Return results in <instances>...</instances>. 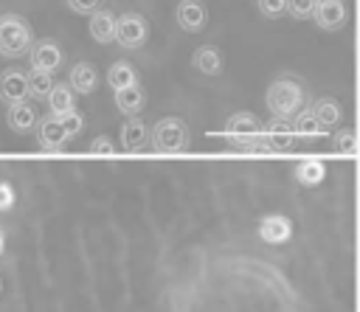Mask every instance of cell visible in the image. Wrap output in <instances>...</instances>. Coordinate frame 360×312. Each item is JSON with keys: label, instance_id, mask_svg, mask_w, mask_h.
<instances>
[{"label": "cell", "instance_id": "obj_9", "mask_svg": "<svg viewBox=\"0 0 360 312\" xmlns=\"http://www.w3.org/2000/svg\"><path fill=\"white\" fill-rule=\"evenodd\" d=\"M177 22L183 31L188 34H200L205 25H208V11L200 0H183L177 6Z\"/></svg>", "mask_w": 360, "mask_h": 312}, {"label": "cell", "instance_id": "obj_22", "mask_svg": "<svg viewBox=\"0 0 360 312\" xmlns=\"http://www.w3.org/2000/svg\"><path fill=\"white\" fill-rule=\"evenodd\" d=\"M326 177V166L321 160H301L295 166V180L301 186H318Z\"/></svg>", "mask_w": 360, "mask_h": 312}, {"label": "cell", "instance_id": "obj_17", "mask_svg": "<svg viewBox=\"0 0 360 312\" xmlns=\"http://www.w3.org/2000/svg\"><path fill=\"white\" fill-rule=\"evenodd\" d=\"M143 104H146V93L141 90V84H129V87H124V90H115V107H118L121 112L135 115V112L143 110Z\"/></svg>", "mask_w": 360, "mask_h": 312}, {"label": "cell", "instance_id": "obj_25", "mask_svg": "<svg viewBox=\"0 0 360 312\" xmlns=\"http://www.w3.org/2000/svg\"><path fill=\"white\" fill-rule=\"evenodd\" d=\"M59 121H62V126H65L68 138H76V135L82 132V126H84V118H82V112H79V110H70V112L59 115Z\"/></svg>", "mask_w": 360, "mask_h": 312}, {"label": "cell", "instance_id": "obj_8", "mask_svg": "<svg viewBox=\"0 0 360 312\" xmlns=\"http://www.w3.org/2000/svg\"><path fill=\"white\" fill-rule=\"evenodd\" d=\"M31 67L34 70H45V73H53L62 67V48L56 45V39H37L31 53Z\"/></svg>", "mask_w": 360, "mask_h": 312}, {"label": "cell", "instance_id": "obj_10", "mask_svg": "<svg viewBox=\"0 0 360 312\" xmlns=\"http://www.w3.org/2000/svg\"><path fill=\"white\" fill-rule=\"evenodd\" d=\"M259 236H262V242L284 245L292 236V222L284 214H270V216H264L259 222Z\"/></svg>", "mask_w": 360, "mask_h": 312}, {"label": "cell", "instance_id": "obj_11", "mask_svg": "<svg viewBox=\"0 0 360 312\" xmlns=\"http://www.w3.org/2000/svg\"><path fill=\"white\" fill-rule=\"evenodd\" d=\"M315 22L323 31H338L346 22V6L343 0H318L315 3Z\"/></svg>", "mask_w": 360, "mask_h": 312}, {"label": "cell", "instance_id": "obj_32", "mask_svg": "<svg viewBox=\"0 0 360 312\" xmlns=\"http://www.w3.org/2000/svg\"><path fill=\"white\" fill-rule=\"evenodd\" d=\"M3 250H6V233H3V228H0V256H3Z\"/></svg>", "mask_w": 360, "mask_h": 312}, {"label": "cell", "instance_id": "obj_13", "mask_svg": "<svg viewBox=\"0 0 360 312\" xmlns=\"http://www.w3.org/2000/svg\"><path fill=\"white\" fill-rule=\"evenodd\" d=\"M115 22H118V17L110 11V8H98V11H93L90 14V37L96 39V42H112L115 39Z\"/></svg>", "mask_w": 360, "mask_h": 312}, {"label": "cell", "instance_id": "obj_2", "mask_svg": "<svg viewBox=\"0 0 360 312\" xmlns=\"http://www.w3.org/2000/svg\"><path fill=\"white\" fill-rule=\"evenodd\" d=\"M267 107L270 112H276V118H290L292 112H301L304 87L295 79H276L267 87Z\"/></svg>", "mask_w": 360, "mask_h": 312}, {"label": "cell", "instance_id": "obj_12", "mask_svg": "<svg viewBox=\"0 0 360 312\" xmlns=\"http://www.w3.org/2000/svg\"><path fill=\"white\" fill-rule=\"evenodd\" d=\"M8 126L14 132H31L37 124H39V112L31 101H20V104H11L8 107V115H6Z\"/></svg>", "mask_w": 360, "mask_h": 312}, {"label": "cell", "instance_id": "obj_19", "mask_svg": "<svg viewBox=\"0 0 360 312\" xmlns=\"http://www.w3.org/2000/svg\"><path fill=\"white\" fill-rule=\"evenodd\" d=\"M312 112H315V118L321 121L323 129L338 126L340 118H343V110H340V104H338L335 98H318V101L312 104Z\"/></svg>", "mask_w": 360, "mask_h": 312}, {"label": "cell", "instance_id": "obj_14", "mask_svg": "<svg viewBox=\"0 0 360 312\" xmlns=\"http://www.w3.org/2000/svg\"><path fill=\"white\" fill-rule=\"evenodd\" d=\"M143 146H146V124L132 115L121 124V149L124 152H138Z\"/></svg>", "mask_w": 360, "mask_h": 312}, {"label": "cell", "instance_id": "obj_18", "mask_svg": "<svg viewBox=\"0 0 360 312\" xmlns=\"http://www.w3.org/2000/svg\"><path fill=\"white\" fill-rule=\"evenodd\" d=\"M107 84H110L112 90H124V87H129V84H138V73H135V67H132L127 59H118V62H112L110 70H107Z\"/></svg>", "mask_w": 360, "mask_h": 312}, {"label": "cell", "instance_id": "obj_27", "mask_svg": "<svg viewBox=\"0 0 360 312\" xmlns=\"http://www.w3.org/2000/svg\"><path fill=\"white\" fill-rule=\"evenodd\" d=\"M256 3L264 17H281L287 11V0H256Z\"/></svg>", "mask_w": 360, "mask_h": 312}, {"label": "cell", "instance_id": "obj_29", "mask_svg": "<svg viewBox=\"0 0 360 312\" xmlns=\"http://www.w3.org/2000/svg\"><path fill=\"white\" fill-rule=\"evenodd\" d=\"M14 202H17V194H14V188H11L8 183H3V180H0V214L11 211V208H14Z\"/></svg>", "mask_w": 360, "mask_h": 312}, {"label": "cell", "instance_id": "obj_16", "mask_svg": "<svg viewBox=\"0 0 360 312\" xmlns=\"http://www.w3.org/2000/svg\"><path fill=\"white\" fill-rule=\"evenodd\" d=\"M76 93H93L96 84H98V73L90 62H76L73 70H70V82H68Z\"/></svg>", "mask_w": 360, "mask_h": 312}, {"label": "cell", "instance_id": "obj_33", "mask_svg": "<svg viewBox=\"0 0 360 312\" xmlns=\"http://www.w3.org/2000/svg\"><path fill=\"white\" fill-rule=\"evenodd\" d=\"M0 290H3V284H0Z\"/></svg>", "mask_w": 360, "mask_h": 312}, {"label": "cell", "instance_id": "obj_15", "mask_svg": "<svg viewBox=\"0 0 360 312\" xmlns=\"http://www.w3.org/2000/svg\"><path fill=\"white\" fill-rule=\"evenodd\" d=\"M48 107H51V115H65L76 110V90L68 82H56L48 96Z\"/></svg>", "mask_w": 360, "mask_h": 312}, {"label": "cell", "instance_id": "obj_31", "mask_svg": "<svg viewBox=\"0 0 360 312\" xmlns=\"http://www.w3.org/2000/svg\"><path fill=\"white\" fill-rule=\"evenodd\" d=\"M90 152H93V155H112V152H115V146H112V141H110V138L98 135V138L90 143Z\"/></svg>", "mask_w": 360, "mask_h": 312}, {"label": "cell", "instance_id": "obj_1", "mask_svg": "<svg viewBox=\"0 0 360 312\" xmlns=\"http://www.w3.org/2000/svg\"><path fill=\"white\" fill-rule=\"evenodd\" d=\"M34 48V34L25 17L20 14H0V56L20 59L31 53Z\"/></svg>", "mask_w": 360, "mask_h": 312}, {"label": "cell", "instance_id": "obj_7", "mask_svg": "<svg viewBox=\"0 0 360 312\" xmlns=\"http://www.w3.org/2000/svg\"><path fill=\"white\" fill-rule=\"evenodd\" d=\"M31 90H28V73L17 70V67H8L0 73V98L11 107V104H20V101H28Z\"/></svg>", "mask_w": 360, "mask_h": 312}, {"label": "cell", "instance_id": "obj_5", "mask_svg": "<svg viewBox=\"0 0 360 312\" xmlns=\"http://www.w3.org/2000/svg\"><path fill=\"white\" fill-rule=\"evenodd\" d=\"M149 37V25L143 20V14H135V11H127L118 17L115 22V42L124 45V48H141Z\"/></svg>", "mask_w": 360, "mask_h": 312}, {"label": "cell", "instance_id": "obj_21", "mask_svg": "<svg viewBox=\"0 0 360 312\" xmlns=\"http://www.w3.org/2000/svg\"><path fill=\"white\" fill-rule=\"evenodd\" d=\"M191 62H194V67H197L200 73H205V76H217L219 67H222V59H219V51H217V48H197L194 56H191Z\"/></svg>", "mask_w": 360, "mask_h": 312}, {"label": "cell", "instance_id": "obj_30", "mask_svg": "<svg viewBox=\"0 0 360 312\" xmlns=\"http://www.w3.org/2000/svg\"><path fill=\"white\" fill-rule=\"evenodd\" d=\"M68 6L76 14H93V11L101 8V0H68Z\"/></svg>", "mask_w": 360, "mask_h": 312}, {"label": "cell", "instance_id": "obj_23", "mask_svg": "<svg viewBox=\"0 0 360 312\" xmlns=\"http://www.w3.org/2000/svg\"><path fill=\"white\" fill-rule=\"evenodd\" d=\"M53 84H56L53 76L45 73V70H31V73H28V90H31L34 98H45V101H48Z\"/></svg>", "mask_w": 360, "mask_h": 312}, {"label": "cell", "instance_id": "obj_24", "mask_svg": "<svg viewBox=\"0 0 360 312\" xmlns=\"http://www.w3.org/2000/svg\"><path fill=\"white\" fill-rule=\"evenodd\" d=\"M332 146H335V152H343V155H357V152H360V138H357V132H354L352 126H346V129H340V132L335 135Z\"/></svg>", "mask_w": 360, "mask_h": 312}, {"label": "cell", "instance_id": "obj_20", "mask_svg": "<svg viewBox=\"0 0 360 312\" xmlns=\"http://www.w3.org/2000/svg\"><path fill=\"white\" fill-rule=\"evenodd\" d=\"M323 132H326V129H323L321 121L315 118L312 107H309V110H301V112L295 115V135H301V138H307V141H318Z\"/></svg>", "mask_w": 360, "mask_h": 312}, {"label": "cell", "instance_id": "obj_28", "mask_svg": "<svg viewBox=\"0 0 360 312\" xmlns=\"http://www.w3.org/2000/svg\"><path fill=\"white\" fill-rule=\"evenodd\" d=\"M264 132H273V135H287V132H295V124L287 121V118H270L264 124Z\"/></svg>", "mask_w": 360, "mask_h": 312}, {"label": "cell", "instance_id": "obj_26", "mask_svg": "<svg viewBox=\"0 0 360 312\" xmlns=\"http://www.w3.org/2000/svg\"><path fill=\"white\" fill-rule=\"evenodd\" d=\"M315 3L318 0H287V11L298 20H307V17L315 14Z\"/></svg>", "mask_w": 360, "mask_h": 312}, {"label": "cell", "instance_id": "obj_4", "mask_svg": "<svg viewBox=\"0 0 360 312\" xmlns=\"http://www.w3.org/2000/svg\"><path fill=\"white\" fill-rule=\"evenodd\" d=\"M262 135H264V124L250 112H233L225 121V138L239 149H256Z\"/></svg>", "mask_w": 360, "mask_h": 312}, {"label": "cell", "instance_id": "obj_6", "mask_svg": "<svg viewBox=\"0 0 360 312\" xmlns=\"http://www.w3.org/2000/svg\"><path fill=\"white\" fill-rule=\"evenodd\" d=\"M68 141H70V138H68V132H65L59 115H45V118H39V124H37V143H39L42 152H59Z\"/></svg>", "mask_w": 360, "mask_h": 312}, {"label": "cell", "instance_id": "obj_3", "mask_svg": "<svg viewBox=\"0 0 360 312\" xmlns=\"http://www.w3.org/2000/svg\"><path fill=\"white\" fill-rule=\"evenodd\" d=\"M152 149L160 155H180L188 149V126L180 118H160L152 126Z\"/></svg>", "mask_w": 360, "mask_h": 312}]
</instances>
